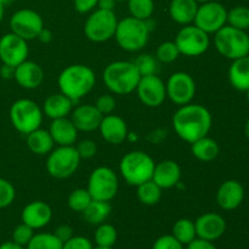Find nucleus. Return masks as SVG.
Wrapping results in <instances>:
<instances>
[{
    "instance_id": "f257e3e1",
    "label": "nucleus",
    "mask_w": 249,
    "mask_h": 249,
    "mask_svg": "<svg viewBox=\"0 0 249 249\" xmlns=\"http://www.w3.org/2000/svg\"><path fill=\"white\" fill-rule=\"evenodd\" d=\"M172 122L177 135L185 142L192 143L208 135L213 124V117L207 107L191 102L180 106L173 116Z\"/></svg>"
},
{
    "instance_id": "f03ea898",
    "label": "nucleus",
    "mask_w": 249,
    "mask_h": 249,
    "mask_svg": "<svg viewBox=\"0 0 249 249\" xmlns=\"http://www.w3.org/2000/svg\"><path fill=\"white\" fill-rule=\"evenodd\" d=\"M96 75L89 66L75 63L63 68L57 79L60 92L70 97L74 104L87 96L95 87Z\"/></svg>"
},
{
    "instance_id": "7ed1b4c3",
    "label": "nucleus",
    "mask_w": 249,
    "mask_h": 249,
    "mask_svg": "<svg viewBox=\"0 0 249 249\" xmlns=\"http://www.w3.org/2000/svg\"><path fill=\"white\" fill-rule=\"evenodd\" d=\"M153 28L151 18L139 19L129 16L118 21L114 39L122 50L138 53L147 45Z\"/></svg>"
},
{
    "instance_id": "20e7f679",
    "label": "nucleus",
    "mask_w": 249,
    "mask_h": 249,
    "mask_svg": "<svg viewBox=\"0 0 249 249\" xmlns=\"http://www.w3.org/2000/svg\"><path fill=\"white\" fill-rule=\"evenodd\" d=\"M140 78L135 65L130 61H113L102 73L106 88L116 95H129L135 91Z\"/></svg>"
},
{
    "instance_id": "39448f33",
    "label": "nucleus",
    "mask_w": 249,
    "mask_h": 249,
    "mask_svg": "<svg viewBox=\"0 0 249 249\" xmlns=\"http://www.w3.org/2000/svg\"><path fill=\"white\" fill-rule=\"evenodd\" d=\"M156 162L143 151H130L122 157L119 172L130 186H139L152 179Z\"/></svg>"
},
{
    "instance_id": "423d86ee",
    "label": "nucleus",
    "mask_w": 249,
    "mask_h": 249,
    "mask_svg": "<svg viewBox=\"0 0 249 249\" xmlns=\"http://www.w3.org/2000/svg\"><path fill=\"white\" fill-rule=\"evenodd\" d=\"M214 46L223 57L237 60L249 55V36L246 31L226 24L214 34Z\"/></svg>"
},
{
    "instance_id": "0eeeda50",
    "label": "nucleus",
    "mask_w": 249,
    "mask_h": 249,
    "mask_svg": "<svg viewBox=\"0 0 249 249\" xmlns=\"http://www.w3.org/2000/svg\"><path fill=\"white\" fill-rule=\"evenodd\" d=\"M43 109L31 99L16 100L10 107V121L18 133L28 135L43 123Z\"/></svg>"
},
{
    "instance_id": "6e6552de",
    "label": "nucleus",
    "mask_w": 249,
    "mask_h": 249,
    "mask_svg": "<svg viewBox=\"0 0 249 249\" xmlns=\"http://www.w3.org/2000/svg\"><path fill=\"white\" fill-rule=\"evenodd\" d=\"M80 160L75 146H57L48 155L46 170L55 179H68L78 170Z\"/></svg>"
},
{
    "instance_id": "1a4fd4ad",
    "label": "nucleus",
    "mask_w": 249,
    "mask_h": 249,
    "mask_svg": "<svg viewBox=\"0 0 249 249\" xmlns=\"http://www.w3.org/2000/svg\"><path fill=\"white\" fill-rule=\"evenodd\" d=\"M118 18L114 11L96 9L84 23L85 36L92 43H105L114 38Z\"/></svg>"
},
{
    "instance_id": "9d476101",
    "label": "nucleus",
    "mask_w": 249,
    "mask_h": 249,
    "mask_svg": "<svg viewBox=\"0 0 249 249\" xmlns=\"http://www.w3.org/2000/svg\"><path fill=\"white\" fill-rule=\"evenodd\" d=\"M119 181L116 172L109 167H97L90 174L87 190L92 199L111 202L118 194Z\"/></svg>"
},
{
    "instance_id": "9b49d317",
    "label": "nucleus",
    "mask_w": 249,
    "mask_h": 249,
    "mask_svg": "<svg viewBox=\"0 0 249 249\" xmlns=\"http://www.w3.org/2000/svg\"><path fill=\"white\" fill-rule=\"evenodd\" d=\"M175 44L180 53L187 57H198L203 55L211 46L209 34L192 24L182 26L175 36Z\"/></svg>"
},
{
    "instance_id": "f8f14e48",
    "label": "nucleus",
    "mask_w": 249,
    "mask_h": 249,
    "mask_svg": "<svg viewBox=\"0 0 249 249\" xmlns=\"http://www.w3.org/2000/svg\"><path fill=\"white\" fill-rule=\"evenodd\" d=\"M194 24L209 36L215 34L228 24V10L223 4L214 0L202 2L198 5Z\"/></svg>"
},
{
    "instance_id": "ddd939ff",
    "label": "nucleus",
    "mask_w": 249,
    "mask_h": 249,
    "mask_svg": "<svg viewBox=\"0 0 249 249\" xmlns=\"http://www.w3.org/2000/svg\"><path fill=\"white\" fill-rule=\"evenodd\" d=\"M196 82L186 72H175L165 82L167 99L178 106L191 104L196 95Z\"/></svg>"
},
{
    "instance_id": "4468645a",
    "label": "nucleus",
    "mask_w": 249,
    "mask_h": 249,
    "mask_svg": "<svg viewBox=\"0 0 249 249\" xmlns=\"http://www.w3.org/2000/svg\"><path fill=\"white\" fill-rule=\"evenodd\" d=\"M43 28V17L32 9L17 10L10 18V29L12 33L27 41L36 39L39 32Z\"/></svg>"
},
{
    "instance_id": "2eb2a0df",
    "label": "nucleus",
    "mask_w": 249,
    "mask_h": 249,
    "mask_svg": "<svg viewBox=\"0 0 249 249\" xmlns=\"http://www.w3.org/2000/svg\"><path fill=\"white\" fill-rule=\"evenodd\" d=\"M135 91L139 100L151 108L160 107L167 99L165 83L157 74L141 77Z\"/></svg>"
},
{
    "instance_id": "dca6fc26",
    "label": "nucleus",
    "mask_w": 249,
    "mask_h": 249,
    "mask_svg": "<svg viewBox=\"0 0 249 249\" xmlns=\"http://www.w3.org/2000/svg\"><path fill=\"white\" fill-rule=\"evenodd\" d=\"M29 53L28 41L15 33L4 34L0 38V61L4 65L17 67L27 60Z\"/></svg>"
},
{
    "instance_id": "f3484780",
    "label": "nucleus",
    "mask_w": 249,
    "mask_h": 249,
    "mask_svg": "<svg viewBox=\"0 0 249 249\" xmlns=\"http://www.w3.org/2000/svg\"><path fill=\"white\" fill-rule=\"evenodd\" d=\"M195 226L197 237L211 242L219 240L226 231L225 219L218 213L202 214L196 219Z\"/></svg>"
},
{
    "instance_id": "a211bd4d",
    "label": "nucleus",
    "mask_w": 249,
    "mask_h": 249,
    "mask_svg": "<svg viewBox=\"0 0 249 249\" xmlns=\"http://www.w3.org/2000/svg\"><path fill=\"white\" fill-rule=\"evenodd\" d=\"M97 130L101 134L102 139L111 145H121L129 135L128 124L117 114H107L102 117Z\"/></svg>"
},
{
    "instance_id": "6ab92c4d",
    "label": "nucleus",
    "mask_w": 249,
    "mask_h": 249,
    "mask_svg": "<svg viewBox=\"0 0 249 249\" xmlns=\"http://www.w3.org/2000/svg\"><path fill=\"white\" fill-rule=\"evenodd\" d=\"M216 203L224 211H235L245 199V189L237 180H226L216 191Z\"/></svg>"
},
{
    "instance_id": "aec40b11",
    "label": "nucleus",
    "mask_w": 249,
    "mask_h": 249,
    "mask_svg": "<svg viewBox=\"0 0 249 249\" xmlns=\"http://www.w3.org/2000/svg\"><path fill=\"white\" fill-rule=\"evenodd\" d=\"M22 223L33 230H39L48 225L53 219V209L43 201H33L24 206L21 213Z\"/></svg>"
},
{
    "instance_id": "412c9836",
    "label": "nucleus",
    "mask_w": 249,
    "mask_h": 249,
    "mask_svg": "<svg viewBox=\"0 0 249 249\" xmlns=\"http://www.w3.org/2000/svg\"><path fill=\"white\" fill-rule=\"evenodd\" d=\"M102 114L97 111L95 105H79L71 112V121L78 129V131L91 133L99 129L102 121Z\"/></svg>"
},
{
    "instance_id": "4be33fe9",
    "label": "nucleus",
    "mask_w": 249,
    "mask_h": 249,
    "mask_svg": "<svg viewBox=\"0 0 249 249\" xmlns=\"http://www.w3.org/2000/svg\"><path fill=\"white\" fill-rule=\"evenodd\" d=\"M14 79L23 89H36L44 80V71L40 65L34 61L26 60L15 68Z\"/></svg>"
},
{
    "instance_id": "5701e85b",
    "label": "nucleus",
    "mask_w": 249,
    "mask_h": 249,
    "mask_svg": "<svg viewBox=\"0 0 249 249\" xmlns=\"http://www.w3.org/2000/svg\"><path fill=\"white\" fill-rule=\"evenodd\" d=\"M152 180L162 190L175 187L181 180V168L179 163L173 160H164L156 163Z\"/></svg>"
},
{
    "instance_id": "b1692460",
    "label": "nucleus",
    "mask_w": 249,
    "mask_h": 249,
    "mask_svg": "<svg viewBox=\"0 0 249 249\" xmlns=\"http://www.w3.org/2000/svg\"><path fill=\"white\" fill-rule=\"evenodd\" d=\"M48 130L51 134L55 145L57 146H74L79 133L68 117L53 119Z\"/></svg>"
},
{
    "instance_id": "393cba45",
    "label": "nucleus",
    "mask_w": 249,
    "mask_h": 249,
    "mask_svg": "<svg viewBox=\"0 0 249 249\" xmlns=\"http://www.w3.org/2000/svg\"><path fill=\"white\" fill-rule=\"evenodd\" d=\"M73 106H74V102L70 97L63 95L62 92H57V94H51L50 96L46 97L41 109H43L44 116L53 121V119L66 118L70 116L71 112L73 111Z\"/></svg>"
},
{
    "instance_id": "a878e982",
    "label": "nucleus",
    "mask_w": 249,
    "mask_h": 249,
    "mask_svg": "<svg viewBox=\"0 0 249 249\" xmlns=\"http://www.w3.org/2000/svg\"><path fill=\"white\" fill-rule=\"evenodd\" d=\"M198 5L196 0H172L169 4L170 18L181 26L192 24Z\"/></svg>"
},
{
    "instance_id": "bb28decb",
    "label": "nucleus",
    "mask_w": 249,
    "mask_h": 249,
    "mask_svg": "<svg viewBox=\"0 0 249 249\" xmlns=\"http://www.w3.org/2000/svg\"><path fill=\"white\" fill-rule=\"evenodd\" d=\"M230 84L238 91L249 89V55L233 60L229 68Z\"/></svg>"
},
{
    "instance_id": "cd10ccee",
    "label": "nucleus",
    "mask_w": 249,
    "mask_h": 249,
    "mask_svg": "<svg viewBox=\"0 0 249 249\" xmlns=\"http://www.w3.org/2000/svg\"><path fill=\"white\" fill-rule=\"evenodd\" d=\"M27 136V147L36 156H48L53 150V142L49 130L38 128Z\"/></svg>"
},
{
    "instance_id": "c85d7f7f",
    "label": "nucleus",
    "mask_w": 249,
    "mask_h": 249,
    "mask_svg": "<svg viewBox=\"0 0 249 249\" xmlns=\"http://www.w3.org/2000/svg\"><path fill=\"white\" fill-rule=\"evenodd\" d=\"M220 152L218 142L208 135L198 139L191 143V153L196 160L201 162H212L215 160Z\"/></svg>"
},
{
    "instance_id": "c756f323",
    "label": "nucleus",
    "mask_w": 249,
    "mask_h": 249,
    "mask_svg": "<svg viewBox=\"0 0 249 249\" xmlns=\"http://www.w3.org/2000/svg\"><path fill=\"white\" fill-rule=\"evenodd\" d=\"M111 212L112 207L109 204V202L92 199L89 206L87 207V209L82 214L83 218H84V220L87 223L91 224V225H100V224L106 221V219L108 218Z\"/></svg>"
},
{
    "instance_id": "7c9ffc66",
    "label": "nucleus",
    "mask_w": 249,
    "mask_h": 249,
    "mask_svg": "<svg viewBox=\"0 0 249 249\" xmlns=\"http://www.w3.org/2000/svg\"><path fill=\"white\" fill-rule=\"evenodd\" d=\"M163 190L152 179L136 186V197L145 206H156L162 198Z\"/></svg>"
},
{
    "instance_id": "2f4dec72",
    "label": "nucleus",
    "mask_w": 249,
    "mask_h": 249,
    "mask_svg": "<svg viewBox=\"0 0 249 249\" xmlns=\"http://www.w3.org/2000/svg\"><path fill=\"white\" fill-rule=\"evenodd\" d=\"M173 237L179 241L182 246H187L197 237L195 221L187 218L179 219L173 226Z\"/></svg>"
},
{
    "instance_id": "473e14b6",
    "label": "nucleus",
    "mask_w": 249,
    "mask_h": 249,
    "mask_svg": "<svg viewBox=\"0 0 249 249\" xmlns=\"http://www.w3.org/2000/svg\"><path fill=\"white\" fill-rule=\"evenodd\" d=\"M117 237H118V233H117L116 228L111 224L102 223L100 225H97L96 231H95L94 240L96 246L99 247H113L117 242Z\"/></svg>"
},
{
    "instance_id": "72a5a7b5",
    "label": "nucleus",
    "mask_w": 249,
    "mask_h": 249,
    "mask_svg": "<svg viewBox=\"0 0 249 249\" xmlns=\"http://www.w3.org/2000/svg\"><path fill=\"white\" fill-rule=\"evenodd\" d=\"M63 243L50 232L34 233L31 242L27 245V249H62Z\"/></svg>"
},
{
    "instance_id": "f704fd0d",
    "label": "nucleus",
    "mask_w": 249,
    "mask_h": 249,
    "mask_svg": "<svg viewBox=\"0 0 249 249\" xmlns=\"http://www.w3.org/2000/svg\"><path fill=\"white\" fill-rule=\"evenodd\" d=\"M128 10L131 17L139 19H148L155 11L153 0H128Z\"/></svg>"
},
{
    "instance_id": "c9c22d12",
    "label": "nucleus",
    "mask_w": 249,
    "mask_h": 249,
    "mask_svg": "<svg viewBox=\"0 0 249 249\" xmlns=\"http://www.w3.org/2000/svg\"><path fill=\"white\" fill-rule=\"evenodd\" d=\"M91 201L92 197L90 196L87 189H75L68 196L67 204L71 211L75 212V213H83Z\"/></svg>"
},
{
    "instance_id": "e433bc0d",
    "label": "nucleus",
    "mask_w": 249,
    "mask_h": 249,
    "mask_svg": "<svg viewBox=\"0 0 249 249\" xmlns=\"http://www.w3.org/2000/svg\"><path fill=\"white\" fill-rule=\"evenodd\" d=\"M228 24L241 31L249 29V7L235 6L228 11Z\"/></svg>"
},
{
    "instance_id": "4c0bfd02",
    "label": "nucleus",
    "mask_w": 249,
    "mask_h": 249,
    "mask_svg": "<svg viewBox=\"0 0 249 249\" xmlns=\"http://www.w3.org/2000/svg\"><path fill=\"white\" fill-rule=\"evenodd\" d=\"M133 62L141 77L157 74L158 68H160V62L156 56L151 55V53H142V55L138 56Z\"/></svg>"
},
{
    "instance_id": "58836bf2",
    "label": "nucleus",
    "mask_w": 249,
    "mask_h": 249,
    "mask_svg": "<svg viewBox=\"0 0 249 249\" xmlns=\"http://www.w3.org/2000/svg\"><path fill=\"white\" fill-rule=\"evenodd\" d=\"M181 55L175 41H164L156 50V58L160 63H173Z\"/></svg>"
},
{
    "instance_id": "ea45409f",
    "label": "nucleus",
    "mask_w": 249,
    "mask_h": 249,
    "mask_svg": "<svg viewBox=\"0 0 249 249\" xmlns=\"http://www.w3.org/2000/svg\"><path fill=\"white\" fill-rule=\"evenodd\" d=\"M16 197V190L9 180L0 178V209L11 206Z\"/></svg>"
},
{
    "instance_id": "a19ab883",
    "label": "nucleus",
    "mask_w": 249,
    "mask_h": 249,
    "mask_svg": "<svg viewBox=\"0 0 249 249\" xmlns=\"http://www.w3.org/2000/svg\"><path fill=\"white\" fill-rule=\"evenodd\" d=\"M34 236V230L32 228H29L26 224H19L15 228V230L12 231V241L16 242L17 245L23 246V247H27L31 240Z\"/></svg>"
},
{
    "instance_id": "79ce46f5",
    "label": "nucleus",
    "mask_w": 249,
    "mask_h": 249,
    "mask_svg": "<svg viewBox=\"0 0 249 249\" xmlns=\"http://www.w3.org/2000/svg\"><path fill=\"white\" fill-rule=\"evenodd\" d=\"M95 107L97 111L102 114V116H107V114H112L117 107V101L114 96L109 94H104L101 96L97 97L96 102H95Z\"/></svg>"
},
{
    "instance_id": "37998d69",
    "label": "nucleus",
    "mask_w": 249,
    "mask_h": 249,
    "mask_svg": "<svg viewBox=\"0 0 249 249\" xmlns=\"http://www.w3.org/2000/svg\"><path fill=\"white\" fill-rule=\"evenodd\" d=\"M75 150H77L80 160H90V158L95 157V155L97 153V145L95 143V141L85 139V140L78 142Z\"/></svg>"
},
{
    "instance_id": "c03bdc74",
    "label": "nucleus",
    "mask_w": 249,
    "mask_h": 249,
    "mask_svg": "<svg viewBox=\"0 0 249 249\" xmlns=\"http://www.w3.org/2000/svg\"><path fill=\"white\" fill-rule=\"evenodd\" d=\"M62 249H94L91 241L84 236H73L63 243Z\"/></svg>"
},
{
    "instance_id": "a18cd8bd",
    "label": "nucleus",
    "mask_w": 249,
    "mask_h": 249,
    "mask_svg": "<svg viewBox=\"0 0 249 249\" xmlns=\"http://www.w3.org/2000/svg\"><path fill=\"white\" fill-rule=\"evenodd\" d=\"M152 249H184V246L175 240L173 235H164L156 240Z\"/></svg>"
},
{
    "instance_id": "49530a36",
    "label": "nucleus",
    "mask_w": 249,
    "mask_h": 249,
    "mask_svg": "<svg viewBox=\"0 0 249 249\" xmlns=\"http://www.w3.org/2000/svg\"><path fill=\"white\" fill-rule=\"evenodd\" d=\"M75 11L79 14H88L94 11L97 6V0H73Z\"/></svg>"
},
{
    "instance_id": "de8ad7c7",
    "label": "nucleus",
    "mask_w": 249,
    "mask_h": 249,
    "mask_svg": "<svg viewBox=\"0 0 249 249\" xmlns=\"http://www.w3.org/2000/svg\"><path fill=\"white\" fill-rule=\"evenodd\" d=\"M53 235H55L62 243H65L66 241H68L70 238H72L73 236H74L73 235V229L71 228L70 225H66V224L57 226L56 230L53 231Z\"/></svg>"
},
{
    "instance_id": "09e8293b",
    "label": "nucleus",
    "mask_w": 249,
    "mask_h": 249,
    "mask_svg": "<svg viewBox=\"0 0 249 249\" xmlns=\"http://www.w3.org/2000/svg\"><path fill=\"white\" fill-rule=\"evenodd\" d=\"M186 249H216V247L211 241L202 240V238L196 237L192 242H190L187 245Z\"/></svg>"
},
{
    "instance_id": "8fccbe9b",
    "label": "nucleus",
    "mask_w": 249,
    "mask_h": 249,
    "mask_svg": "<svg viewBox=\"0 0 249 249\" xmlns=\"http://www.w3.org/2000/svg\"><path fill=\"white\" fill-rule=\"evenodd\" d=\"M15 68L16 67H12V66L9 65H4L2 63L1 67H0V77L2 79H14V75H15Z\"/></svg>"
},
{
    "instance_id": "3c124183",
    "label": "nucleus",
    "mask_w": 249,
    "mask_h": 249,
    "mask_svg": "<svg viewBox=\"0 0 249 249\" xmlns=\"http://www.w3.org/2000/svg\"><path fill=\"white\" fill-rule=\"evenodd\" d=\"M36 39H38V40L40 41V43L49 44L51 40H53V33H51L50 29H48V28H45V27H44V28L41 29L40 32H39V34H38V36H36Z\"/></svg>"
},
{
    "instance_id": "603ef678",
    "label": "nucleus",
    "mask_w": 249,
    "mask_h": 249,
    "mask_svg": "<svg viewBox=\"0 0 249 249\" xmlns=\"http://www.w3.org/2000/svg\"><path fill=\"white\" fill-rule=\"evenodd\" d=\"M116 0H97V9L106 10V11H114Z\"/></svg>"
},
{
    "instance_id": "864d4df0",
    "label": "nucleus",
    "mask_w": 249,
    "mask_h": 249,
    "mask_svg": "<svg viewBox=\"0 0 249 249\" xmlns=\"http://www.w3.org/2000/svg\"><path fill=\"white\" fill-rule=\"evenodd\" d=\"M0 249H24L23 246L17 245L14 241H7V242H4L0 245Z\"/></svg>"
},
{
    "instance_id": "5fc2aeb1",
    "label": "nucleus",
    "mask_w": 249,
    "mask_h": 249,
    "mask_svg": "<svg viewBox=\"0 0 249 249\" xmlns=\"http://www.w3.org/2000/svg\"><path fill=\"white\" fill-rule=\"evenodd\" d=\"M245 134H246V138L249 140V118L247 119V122H246L245 124Z\"/></svg>"
},
{
    "instance_id": "6e6d98bb",
    "label": "nucleus",
    "mask_w": 249,
    "mask_h": 249,
    "mask_svg": "<svg viewBox=\"0 0 249 249\" xmlns=\"http://www.w3.org/2000/svg\"><path fill=\"white\" fill-rule=\"evenodd\" d=\"M4 12H5V6L0 2V23H1L2 18H4Z\"/></svg>"
},
{
    "instance_id": "4d7b16f0",
    "label": "nucleus",
    "mask_w": 249,
    "mask_h": 249,
    "mask_svg": "<svg viewBox=\"0 0 249 249\" xmlns=\"http://www.w3.org/2000/svg\"><path fill=\"white\" fill-rule=\"evenodd\" d=\"M12 1H14V0H0V2H1L4 6H9Z\"/></svg>"
},
{
    "instance_id": "13d9d810",
    "label": "nucleus",
    "mask_w": 249,
    "mask_h": 249,
    "mask_svg": "<svg viewBox=\"0 0 249 249\" xmlns=\"http://www.w3.org/2000/svg\"><path fill=\"white\" fill-rule=\"evenodd\" d=\"M94 249H113L111 247H99V246H96V247H94Z\"/></svg>"
},
{
    "instance_id": "bf43d9fd",
    "label": "nucleus",
    "mask_w": 249,
    "mask_h": 249,
    "mask_svg": "<svg viewBox=\"0 0 249 249\" xmlns=\"http://www.w3.org/2000/svg\"><path fill=\"white\" fill-rule=\"evenodd\" d=\"M198 4H202V2H207V1H211V0H196Z\"/></svg>"
},
{
    "instance_id": "052dcab7",
    "label": "nucleus",
    "mask_w": 249,
    "mask_h": 249,
    "mask_svg": "<svg viewBox=\"0 0 249 249\" xmlns=\"http://www.w3.org/2000/svg\"><path fill=\"white\" fill-rule=\"evenodd\" d=\"M246 94H247V100H248V102H249V89L247 90V91H246Z\"/></svg>"
},
{
    "instance_id": "680f3d73",
    "label": "nucleus",
    "mask_w": 249,
    "mask_h": 249,
    "mask_svg": "<svg viewBox=\"0 0 249 249\" xmlns=\"http://www.w3.org/2000/svg\"><path fill=\"white\" fill-rule=\"evenodd\" d=\"M116 1H128V0H116Z\"/></svg>"
}]
</instances>
